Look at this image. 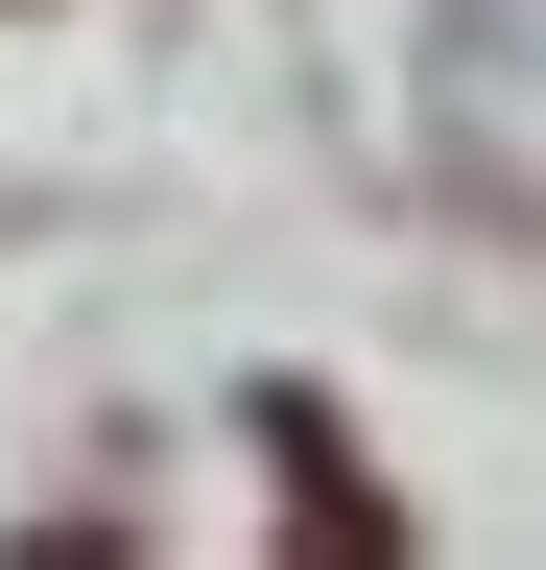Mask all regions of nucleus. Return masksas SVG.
I'll return each instance as SVG.
<instances>
[{
  "instance_id": "f257e3e1",
  "label": "nucleus",
  "mask_w": 546,
  "mask_h": 570,
  "mask_svg": "<svg viewBox=\"0 0 546 570\" xmlns=\"http://www.w3.org/2000/svg\"><path fill=\"white\" fill-rule=\"evenodd\" d=\"M261 475H286V523H309L332 570H404V499L357 475V428H332V404H286V381H261Z\"/></svg>"
}]
</instances>
